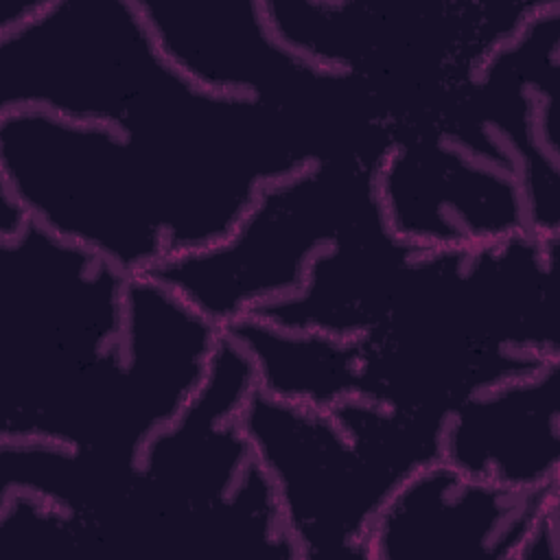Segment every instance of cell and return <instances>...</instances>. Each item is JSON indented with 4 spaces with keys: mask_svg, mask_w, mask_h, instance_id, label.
I'll use <instances>...</instances> for the list:
<instances>
[{
    "mask_svg": "<svg viewBox=\"0 0 560 560\" xmlns=\"http://www.w3.org/2000/svg\"><path fill=\"white\" fill-rule=\"evenodd\" d=\"M547 368L492 385V392L462 400L444 424L442 459L490 483L516 490L556 486L558 409H545Z\"/></svg>",
    "mask_w": 560,
    "mask_h": 560,
    "instance_id": "cell-2",
    "label": "cell"
},
{
    "mask_svg": "<svg viewBox=\"0 0 560 560\" xmlns=\"http://www.w3.org/2000/svg\"><path fill=\"white\" fill-rule=\"evenodd\" d=\"M551 510H556V486L505 488L440 459L413 472L394 492L363 542V556L400 560L523 556Z\"/></svg>",
    "mask_w": 560,
    "mask_h": 560,
    "instance_id": "cell-1",
    "label": "cell"
}]
</instances>
